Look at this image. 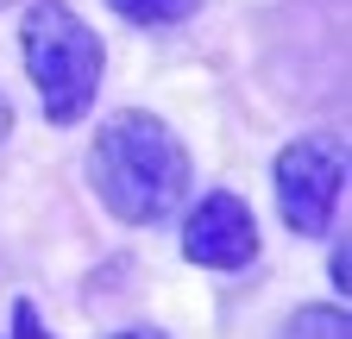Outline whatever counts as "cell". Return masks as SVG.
Instances as JSON below:
<instances>
[{"label": "cell", "instance_id": "6da1fadb", "mask_svg": "<svg viewBox=\"0 0 352 339\" xmlns=\"http://www.w3.org/2000/svg\"><path fill=\"white\" fill-rule=\"evenodd\" d=\"M88 189L126 226H157L189 195V151L145 107H120L88 139Z\"/></svg>", "mask_w": 352, "mask_h": 339}, {"label": "cell", "instance_id": "7a4b0ae2", "mask_svg": "<svg viewBox=\"0 0 352 339\" xmlns=\"http://www.w3.org/2000/svg\"><path fill=\"white\" fill-rule=\"evenodd\" d=\"M19 57L51 126H76L101 95L107 45L69 0H32L19 13Z\"/></svg>", "mask_w": 352, "mask_h": 339}, {"label": "cell", "instance_id": "3957f363", "mask_svg": "<svg viewBox=\"0 0 352 339\" xmlns=\"http://www.w3.org/2000/svg\"><path fill=\"white\" fill-rule=\"evenodd\" d=\"M271 176H277V207H283L289 233L321 239L333 226L340 195H346V145L327 139V132L289 139L277 151V163H271Z\"/></svg>", "mask_w": 352, "mask_h": 339}, {"label": "cell", "instance_id": "277c9868", "mask_svg": "<svg viewBox=\"0 0 352 339\" xmlns=\"http://www.w3.org/2000/svg\"><path fill=\"white\" fill-rule=\"evenodd\" d=\"M183 258L201 264V270H245L258 258V220L239 195H208L195 201V214L183 226Z\"/></svg>", "mask_w": 352, "mask_h": 339}, {"label": "cell", "instance_id": "5b68a950", "mask_svg": "<svg viewBox=\"0 0 352 339\" xmlns=\"http://www.w3.org/2000/svg\"><path fill=\"white\" fill-rule=\"evenodd\" d=\"M283 339H352V314H346V302L340 308H327V302L296 308L289 327H283Z\"/></svg>", "mask_w": 352, "mask_h": 339}, {"label": "cell", "instance_id": "8992f818", "mask_svg": "<svg viewBox=\"0 0 352 339\" xmlns=\"http://www.w3.org/2000/svg\"><path fill=\"white\" fill-rule=\"evenodd\" d=\"M126 25H183L189 13H201V0H107Z\"/></svg>", "mask_w": 352, "mask_h": 339}, {"label": "cell", "instance_id": "52a82bcc", "mask_svg": "<svg viewBox=\"0 0 352 339\" xmlns=\"http://www.w3.org/2000/svg\"><path fill=\"white\" fill-rule=\"evenodd\" d=\"M13 339H51V333H44V320H38V308H32V302H13Z\"/></svg>", "mask_w": 352, "mask_h": 339}, {"label": "cell", "instance_id": "ba28073f", "mask_svg": "<svg viewBox=\"0 0 352 339\" xmlns=\"http://www.w3.org/2000/svg\"><path fill=\"white\" fill-rule=\"evenodd\" d=\"M327 277H333V283L346 289V239H340V251H333V258H327Z\"/></svg>", "mask_w": 352, "mask_h": 339}, {"label": "cell", "instance_id": "9c48e42d", "mask_svg": "<svg viewBox=\"0 0 352 339\" xmlns=\"http://www.w3.org/2000/svg\"><path fill=\"white\" fill-rule=\"evenodd\" d=\"M113 339H170L164 327H126V333H113Z\"/></svg>", "mask_w": 352, "mask_h": 339}, {"label": "cell", "instance_id": "30bf717a", "mask_svg": "<svg viewBox=\"0 0 352 339\" xmlns=\"http://www.w3.org/2000/svg\"><path fill=\"white\" fill-rule=\"evenodd\" d=\"M7 132H13V101L0 95V139H7Z\"/></svg>", "mask_w": 352, "mask_h": 339}]
</instances>
